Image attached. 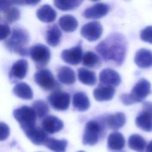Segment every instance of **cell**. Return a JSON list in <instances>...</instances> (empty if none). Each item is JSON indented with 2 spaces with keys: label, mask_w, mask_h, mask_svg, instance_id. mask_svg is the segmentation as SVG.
Listing matches in <instances>:
<instances>
[{
  "label": "cell",
  "mask_w": 152,
  "mask_h": 152,
  "mask_svg": "<svg viewBox=\"0 0 152 152\" xmlns=\"http://www.w3.org/2000/svg\"><path fill=\"white\" fill-rule=\"evenodd\" d=\"M57 77L60 82L67 85L74 84L76 80L74 71L67 66H62L59 69Z\"/></svg>",
  "instance_id": "cell-23"
},
{
  "label": "cell",
  "mask_w": 152,
  "mask_h": 152,
  "mask_svg": "<svg viewBox=\"0 0 152 152\" xmlns=\"http://www.w3.org/2000/svg\"><path fill=\"white\" fill-rule=\"evenodd\" d=\"M77 152H84V151H77Z\"/></svg>",
  "instance_id": "cell-41"
},
{
  "label": "cell",
  "mask_w": 152,
  "mask_h": 152,
  "mask_svg": "<svg viewBox=\"0 0 152 152\" xmlns=\"http://www.w3.org/2000/svg\"><path fill=\"white\" fill-rule=\"evenodd\" d=\"M78 78L81 83L86 85L93 86L96 83L95 72L85 68L78 69Z\"/></svg>",
  "instance_id": "cell-29"
},
{
  "label": "cell",
  "mask_w": 152,
  "mask_h": 152,
  "mask_svg": "<svg viewBox=\"0 0 152 152\" xmlns=\"http://www.w3.org/2000/svg\"><path fill=\"white\" fill-rule=\"evenodd\" d=\"M127 40L121 33H112L99 43L95 49L106 62L121 65L124 62L126 50Z\"/></svg>",
  "instance_id": "cell-1"
},
{
  "label": "cell",
  "mask_w": 152,
  "mask_h": 152,
  "mask_svg": "<svg viewBox=\"0 0 152 152\" xmlns=\"http://www.w3.org/2000/svg\"><path fill=\"white\" fill-rule=\"evenodd\" d=\"M82 55V40H80L74 47L63 50L61 52V57L62 60L67 64L70 65H77L81 62Z\"/></svg>",
  "instance_id": "cell-11"
},
{
  "label": "cell",
  "mask_w": 152,
  "mask_h": 152,
  "mask_svg": "<svg viewBox=\"0 0 152 152\" xmlns=\"http://www.w3.org/2000/svg\"><path fill=\"white\" fill-rule=\"evenodd\" d=\"M34 80L45 90H58L60 87L53 74L48 69H41L37 71L34 75Z\"/></svg>",
  "instance_id": "cell-6"
},
{
  "label": "cell",
  "mask_w": 152,
  "mask_h": 152,
  "mask_svg": "<svg viewBox=\"0 0 152 152\" xmlns=\"http://www.w3.org/2000/svg\"><path fill=\"white\" fill-rule=\"evenodd\" d=\"M10 134V129L8 125L4 122H0V141L7 139Z\"/></svg>",
  "instance_id": "cell-35"
},
{
  "label": "cell",
  "mask_w": 152,
  "mask_h": 152,
  "mask_svg": "<svg viewBox=\"0 0 152 152\" xmlns=\"http://www.w3.org/2000/svg\"><path fill=\"white\" fill-rule=\"evenodd\" d=\"M13 1H0V11H4L7 8L13 5Z\"/></svg>",
  "instance_id": "cell-39"
},
{
  "label": "cell",
  "mask_w": 152,
  "mask_h": 152,
  "mask_svg": "<svg viewBox=\"0 0 152 152\" xmlns=\"http://www.w3.org/2000/svg\"><path fill=\"white\" fill-rule=\"evenodd\" d=\"M13 116L23 131L36 126L37 116L31 107L22 106L17 108L13 111Z\"/></svg>",
  "instance_id": "cell-3"
},
{
  "label": "cell",
  "mask_w": 152,
  "mask_h": 152,
  "mask_svg": "<svg viewBox=\"0 0 152 152\" xmlns=\"http://www.w3.org/2000/svg\"><path fill=\"white\" fill-rule=\"evenodd\" d=\"M128 146L137 152H143L147 144L145 140L139 134H132L128 138Z\"/></svg>",
  "instance_id": "cell-28"
},
{
  "label": "cell",
  "mask_w": 152,
  "mask_h": 152,
  "mask_svg": "<svg viewBox=\"0 0 152 152\" xmlns=\"http://www.w3.org/2000/svg\"><path fill=\"white\" fill-rule=\"evenodd\" d=\"M72 106L75 110L80 112L88 110L90 106V102L87 95L83 91L75 93L72 97Z\"/></svg>",
  "instance_id": "cell-20"
},
{
  "label": "cell",
  "mask_w": 152,
  "mask_h": 152,
  "mask_svg": "<svg viewBox=\"0 0 152 152\" xmlns=\"http://www.w3.org/2000/svg\"><path fill=\"white\" fill-rule=\"evenodd\" d=\"M42 128L48 134H55L62 129L64 122L59 118L53 115H48L41 122Z\"/></svg>",
  "instance_id": "cell-15"
},
{
  "label": "cell",
  "mask_w": 152,
  "mask_h": 152,
  "mask_svg": "<svg viewBox=\"0 0 152 152\" xmlns=\"http://www.w3.org/2000/svg\"><path fill=\"white\" fill-rule=\"evenodd\" d=\"M29 55L36 64L37 68H41L49 63L51 54L48 46L37 43L29 48Z\"/></svg>",
  "instance_id": "cell-5"
},
{
  "label": "cell",
  "mask_w": 152,
  "mask_h": 152,
  "mask_svg": "<svg viewBox=\"0 0 152 152\" xmlns=\"http://www.w3.org/2000/svg\"><path fill=\"white\" fill-rule=\"evenodd\" d=\"M151 113V103L149 102H144L142 110L135 120L137 126L144 131L151 132L152 130Z\"/></svg>",
  "instance_id": "cell-7"
},
{
  "label": "cell",
  "mask_w": 152,
  "mask_h": 152,
  "mask_svg": "<svg viewBox=\"0 0 152 152\" xmlns=\"http://www.w3.org/2000/svg\"><path fill=\"white\" fill-rule=\"evenodd\" d=\"M20 17L19 9L13 5L10 6L3 11L4 21L7 23H12L17 21Z\"/></svg>",
  "instance_id": "cell-30"
},
{
  "label": "cell",
  "mask_w": 152,
  "mask_h": 152,
  "mask_svg": "<svg viewBox=\"0 0 152 152\" xmlns=\"http://www.w3.org/2000/svg\"><path fill=\"white\" fill-rule=\"evenodd\" d=\"M61 28L66 32H72L75 30L78 26L77 18L69 14H65L61 16L58 21Z\"/></svg>",
  "instance_id": "cell-25"
},
{
  "label": "cell",
  "mask_w": 152,
  "mask_h": 152,
  "mask_svg": "<svg viewBox=\"0 0 152 152\" xmlns=\"http://www.w3.org/2000/svg\"><path fill=\"white\" fill-rule=\"evenodd\" d=\"M61 36V30L56 24H54L50 26L46 32V41L49 45L55 47L60 43Z\"/></svg>",
  "instance_id": "cell-24"
},
{
  "label": "cell",
  "mask_w": 152,
  "mask_h": 152,
  "mask_svg": "<svg viewBox=\"0 0 152 152\" xmlns=\"http://www.w3.org/2000/svg\"><path fill=\"white\" fill-rule=\"evenodd\" d=\"M109 11L108 4L97 2L87 8L83 12V15L86 18L97 19L106 15Z\"/></svg>",
  "instance_id": "cell-14"
},
{
  "label": "cell",
  "mask_w": 152,
  "mask_h": 152,
  "mask_svg": "<svg viewBox=\"0 0 152 152\" xmlns=\"http://www.w3.org/2000/svg\"><path fill=\"white\" fill-rule=\"evenodd\" d=\"M115 93L114 87L99 84L93 90V96L99 102L109 101L113 99Z\"/></svg>",
  "instance_id": "cell-19"
},
{
  "label": "cell",
  "mask_w": 152,
  "mask_h": 152,
  "mask_svg": "<svg viewBox=\"0 0 152 152\" xmlns=\"http://www.w3.org/2000/svg\"><path fill=\"white\" fill-rule=\"evenodd\" d=\"M120 99L122 103L125 105H131L134 103L129 93H124L121 94Z\"/></svg>",
  "instance_id": "cell-37"
},
{
  "label": "cell",
  "mask_w": 152,
  "mask_h": 152,
  "mask_svg": "<svg viewBox=\"0 0 152 152\" xmlns=\"http://www.w3.org/2000/svg\"><path fill=\"white\" fill-rule=\"evenodd\" d=\"M24 132L28 140L36 145L44 144L48 138L47 133L42 128L37 126L27 129Z\"/></svg>",
  "instance_id": "cell-16"
},
{
  "label": "cell",
  "mask_w": 152,
  "mask_h": 152,
  "mask_svg": "<svg viewBox=\"0 0 152 152\" xmlns=\"http://www.w3.org/2000/svg\"><path fill=\"white\" fill-rule=\"evenodd\" d=\"M83 1L75 0V1H54L53 3L55 6L58 9L62 11H68L73 10L79 7Z\"/></svg>",
  "instance_id": "cell-33"
},
{
  "label": "cell",
  "mask_w": 152,
  "mask_h": 152,
  "mask_svg": "<svg viewBox=\"0 0 152 152\" xmlns=\"http://www.w3.org/2000/svg\"><path fill=\"white\" fill-rule=\"evenodd\" d=\"M125 138L119 132H113L107 137V147L111 150H121L125 147Z\"/></svg>",
  "instance_id": "cell-22"
},
{
  "label": "cell",
  "mask_w": 152,
  "mask_h": 152,
  "mask_svg": "<svg viewBox=\"0 0 152 152\" xmlns=\"http://www.w3.org/2000/svg\"><path fill=\"white\" fill-rule=\"evenodd\" d=\"M11 33V28L7 24H0V40H5L8 37Z\"/></svg>",
  "instance_id": "cell-36"
},
{
  "label": "cell",
  "mask_w": 152,
  "mask_h": 152,
  "mask_svg": "<svg viewBox=\"0 0 152 152\" xmlns=\"http://www.w3.org/2000/svg\"><path fill=\"white\" fill-rule=\"evenodd\" d=\"M36 113V116L39 119L44 118L46 116L49 112V109L48 104L41 100L34 101L32 103L31 107Z\"/></svg>",
  "instance_id": "cell-31"
},
{
  "label": "cell",
  "mask_w": 152,
  "mask_h": 152,
  "mask_svg": "<svg viewBox=\"0 0 152 152\" xmlns=\"http://www.w3.org/2000/svg\"><path fill=\"white\" fill-rule=\"evenodd\" d=\"M151 93V84L145 78H141L133 87L129 94L134 103L142 102Z\"/></svg>",
  "instance_id": "cell-9"
},
{
  "label": "cell",
  "mask_w": 152,
  "mask_h": 152,
  "mask_svg": "<svg viewBox=\"0 0 152 152\" xmlns=\"http://www.w3.org/2000/svg\"><path fill=\"white\" fill-rule=\"evenodd\" d=\"M28 68V62L24 59H20L15 62L9 72V78L11 83H14L23 79L27 73Z\"/></svg>",
  "instance_id": "cell-12"
},
{
  "label": "cell",
  "mask_w": 152,
  "mask_h": 152,
  "mask_svg": "<svg viewBox=\"0 0 152 152\" xmlns=\"http://www.w3.org/2000/svg\"><path fill=\"white\" fill-rule=\"evenodd\" d=\"M99 80L101 84L113 87L120 84L121 77L119 74L115 70L110 68H106L100 72Z\"/></svg>",
  "instance_id": "cell-13"
},
{
  "label": "cell",
  "mask_w": 152,
  "mask_h": 152,
  "mask_svg": "<svg viewBox=\"0 0 152 152\" xmlns=\"http://www.w3.org/2000/svg\"><path fill=\"white\" fill-rule=\"evenodd\" d=\"M134 62L141 68H150L152 64L151 51L145 48L138 49L135 53Z\"/></svg>",
  "instance_id": "cell-18"
},
{
  "label": "cell",
  "mask_w": 152,
  "mask_h": 152,
  "mask_svg": "<svg viewBox=\"0 0 152 152\" xmlns=\"http://www.w3.org/2000/svg\"><path fill=\"white\" fill-rule=\"evenodd\" d=\"M50 105L56 110H66L69 106L70 95L69 93L56 90L52 93L48 98Z\"/></svg>",
  "instance_id": "cell-8"
},
{
  "label": "cell",
  "mask_w": 152,
  "mask_h": 152,
  "mask_svg": "<svg viewBox=\"0 0 152 152\" xmlns=\"http://www.w3.org/2000/svg\"><path fill=\"white\" fill-rule=\"evenodd\" d=\"M36 16L42 22L51 23L55 20L56 12L50 5L45 4L37 9Z\"/></svg>",
  "instance_id": "cell-21"
},
{
  "label": "cell",
  "mask_w": 152,
  "mask_h": 152,
  "mask_svg": "<svg viewBox=\"0 0 152 152\" xmlns=\"http://www.w3.org/2000/svg\"><path fill=\"white\" fill-rule=\"evenodd\" d=\"M104 125V124L103 119L101 122L96 120H90L88 121L84 130L83 136V144L94 145L97 144Z\"/></svg>",
  "instance_id": "cell-4"
},
{
  "label": "cell",
  "mask_w": 152,
  "mask_h": 152,
  "mask_svg": "<svg viewBox=\"0 0 152 152\" xmlns=\"http://www.w3.org/2000/svg\"><path fill=\"white\" fill-rule=\"evenodd\" d=\"M83 64L89 68H95L100 65V58L95 53L91 51L86 52L82 56Z\"/></svg>",
  "instance_id": "cell-32"
},
{
  "label": "cell",
  "mask_w": 152,
  "mask_h": 152,
  "mask_svg": "<svg viewBox=\"0 0 152 152\" xmlns=\"http://www.w3.org/2000/svg\"><path fill=\"white\" fill-rule=\"evenodd\" d=\"M151 30H152L151 26H147L143 29H142L140 32L141 39L145 42H147L151 44L152 42Z\"/></svg>",
  "instance_id": "cell-34"
},
{
  "label": "cell",
  "mask_w": 152,
  "mask_h": 152,
  "mask_svg": "<svg viewBox=\"0 0 152 152\" xmlns=\"http://www.w3.org/2000/svg\"><path fill=\"white\" fill-rule=\"evenodd\" d=\"M11 36L5 42V46L11 52L22 56L29 55L27 45L30 41V35L27 30L21 27H14Z\"/></svg>",
  "instance_id": "cell-2"
},
{
  "label": "cell",
  "mask_w": 152,
  "mask_h": 152,
  "mask_svg": "<svg viewBox=\"0 0 152 152\" xmlns=\"http://www.w3.org/2000/svg\"><path fill=\"white\" fill-rule=\"evenodd\" d=\"M13 93L18 97L24 100H31L33 97L31 88L26 83H17L13 88Z\"/></svg>",
  "instance_id": "cell-26"
},
{
  "label": "cell",
  "mask_w": 152,
  "mask_h": 152,
  "mask_svg": "<svg viewBox=\"0 0 152 152\" xmlns=\"http://www.w3.org/2000/svg\"><path fill=\"white\" fill-rule=\"evenodd\" d=\"M44 145L54 152H65L68 141L65 139L58 140L54 138L48 137Z\"/></svg>",
  "instance_id": "cell-27"
},
{
  "label": "cell",
  "mask_w": 152,
  "mask_h": 152,
  "mask_svg": "<svg viewBox=\"0 0 152 152\" xmlns=\"http://www.w3.org/2000/svg\"><path fill=\"white\" fill-rule=\"evenodd\" d=\"M104 125L110 129L117 130L121 128L126 123V116L123 112H116L106 116L103 119Z\"/></svg>",
  "instance_id": "cell-17"
},
{
  "label": "cell",
  "mask_w": 152,
  "mask_h": 152,
  "mask_svg": "<svg viewBox=\"0 0 152 152\" xmlns=\"http://www.w3.org/2000/svg\"><path fill=\"white\" fill-rule=\"evenodd\" d=\"M145 150V152H152V151H151V141H150L147 144Z\"/></svg>",
  "instance_id": "cell-40"
},
{
  "label": "cell",
  "mask_w": 152,
  "mask_h": 152,
  "mask_svg": "<svg viewBox=\"0 0 152 152\" xmlns=\"http://www.w3.org/2000/svg\"><path fill=\"white\" fill-rule=\"evenodd\" d=\"M102 32L103 27L97 21H92L86 23L80 30L81 36L90 42H93L99 39Z\"/></svg>",
  "instance_id": "cell-10"
},
{
  "label": "cell",
  "mask_w": 152,
  "mask_h": 152,
  "mask_svg": "<svg viewBox=\"0 0 152 152\" xmlns=\"http://www.w3.org/2000/svg\"><path fill=\"white\" fill-rule=\"evenodd\" d=\"M14 4L17 5H35L39 3L40 1H33V0H26V1H13Z\"/></svg>",
  "instance_id": "cell-38"
}]
</instances>
